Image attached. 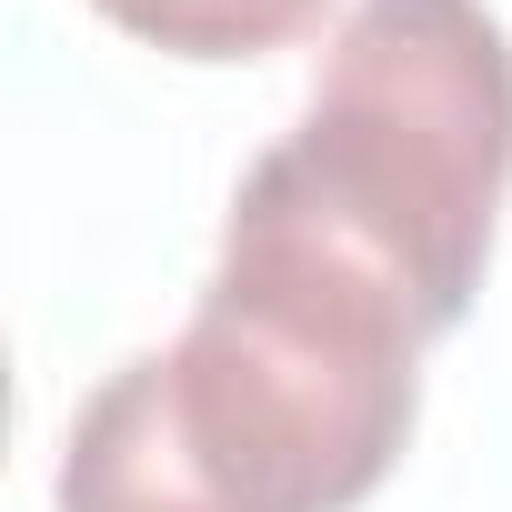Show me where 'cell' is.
<instances>
[{
    "mask_svg": "<svg viewBox=\"0 0 512 512\" xmlns=\"http://www.w3.org/2000/svg\"><path fill=\"white\" fill-rule=\"evenodd\" d=\"M512 201V31L482 0H352L302 121L241 171L221 262L442 342Z\"/></svg>",
    "mask_w": 512,
    "mask_h": 512,
    "instance_id": "obj_1",
    "label": "cell"
},
{
    "mask_svg": "<svg viewBox=\"0 0 512 512\" xmlns=\"http://www.w3.org/2000/svg\"><path fill=\"white\" fill-rule=\"evenodd\" d=\"M91 11L171 61H272L322 31L332 0H91Z\"/></svg>",
    "mask_w": 512,
    "mask_h": 512,
    "instance_id": "obj_3",
    "label": "cell"
},
{
    "mask_svg": "<svg viewBox=\"0 0 512 512\" xmlns=\"http://www.w3.org/2000/svg\"><path fill=\"white\" fill-rule=\"evenodd\" d=\"M422 422V342L211 262L191 322L131 352L61 442V512H352Z\"/></svg>",
    "mask_w": 512,
    "mask_h": 512,
    "instance_id": "obj_2",
    "label": "cell"
}]
</instances>
